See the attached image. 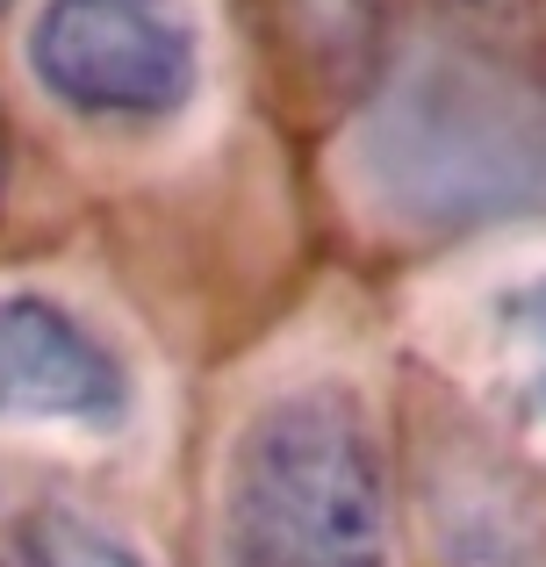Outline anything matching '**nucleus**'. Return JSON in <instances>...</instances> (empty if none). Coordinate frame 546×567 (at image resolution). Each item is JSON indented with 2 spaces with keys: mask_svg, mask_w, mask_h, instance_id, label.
I'll return each mask as SVG.
<instances>
[{
  "mask_svg": "<svg viewBox=\"0 0 546 567\" xmlns=\"http://www.w3.org/2000/svg\"><path fill=\"white\" fill-rule=\"evenodd\" d=\"M0 8H8V0H0Z\"/></svg>",
  "mask_w": 546,
  "mask_h": 567,
  "instance_id": "6e6552de",
  "label": "nucleus"
},
{
  "mask_svg": "<svg viewBox=\"0 0 546 567\" xmlns=\"http://www.w3.org/2000/svg\"><path fill=\"white\" fill-rule=\"evenodd\" d=\"M22 65L80 123H173L202 94L195 0H43Z\"/></svg>",
  "mask_w": 546,
  "mask_h": 567,
  "instance_id": "7ed1b4c3",
  "label": "nucleus"
},
{
  "mask_svg": "<svg viewBox=\"0 0 546 567\" xmlns=\"http://www.w3.org/2000/svg\"><path fill=\"white\" fill-rule=\"evenodd\" d=\"M288 29L331 86H360L381 65L389 0H288Z\"/></svg>",
  "mask_w": 546,
  "mask_h": 567,
  "instance_id": "423d86ee",
  "label": "nucleus"
},
{
  "mask_svg": "<svg viewBox=\"0 0 546 567\" xmlns=\"http://www.w3.org/2000/svg\"><path fill=\"white\" fill-rule=\"evenodd\" d=\"M224 517L238 567H389V467L346 388L259 402L230 445Z\"/></svg>",
  "mask_w": 546,
  "mask_h": 567,
  "instance_id": "f03ea898",
  "label": "nucleus"
},
{
  "mask_svg": "<svg viewBox=\"0 0 546 567\" xmlns=\"http://www.w3.org/2000/svg\"><path fill=\"white\" fill-rule=\"evenodd\" d=\"M130 416V367L51 295H0V424H86Z\"/></svg>",
  "mask_w": 546,
  "mask_h": 567,
  "instance_id": "20e7f679",
  "label": "nucleus"
},
{
  "mask_svg": "<svg viewBox=\"0 0 546 567\" xmlns=\"http://www.w3.org/2000/svg\"><path fill=\"white\" fill-rule=\"evenodd\" d=\"M0 567H144V554L94 511L43 488L0 503Z\"/></svg>",
  "mask_w": 546,
  "mask_h": 567,
  "instance_id": "39448f33",
  "label": "nucleus"
},
{
  "mask_svg": "<svg viewBox=\"0 0 546 567\" xmlns=\"http://www.w3.org/2000/svg\"><path fill=\"white\" fill-rule=\"evenodd\" d=\"M490 331H496V360H504L518 402L546 424V274L511 280L490 302Z\"/></svg>",
  "mask_w": 546,
  "mask_h": 567,
  "instance_id": "0eeeda50",
  "label": "nucleus"
},
{
  "mask_svg": "<svg viewBox=\"0 0 546 567\" xmlns=\"http://www.w3.org/2000/svg\"><path fill=\"white\" fill-rule=\"evenodd\" d=\"M352 166L410 230H475L546 208V94L467 43L418 51L374 94Z\"/></svg>",
  "mask_w": 546,
  "mask_h": 567,
  "instance_id": "f257e3e1",
  "label": "nucleus"
}]
</instances>
